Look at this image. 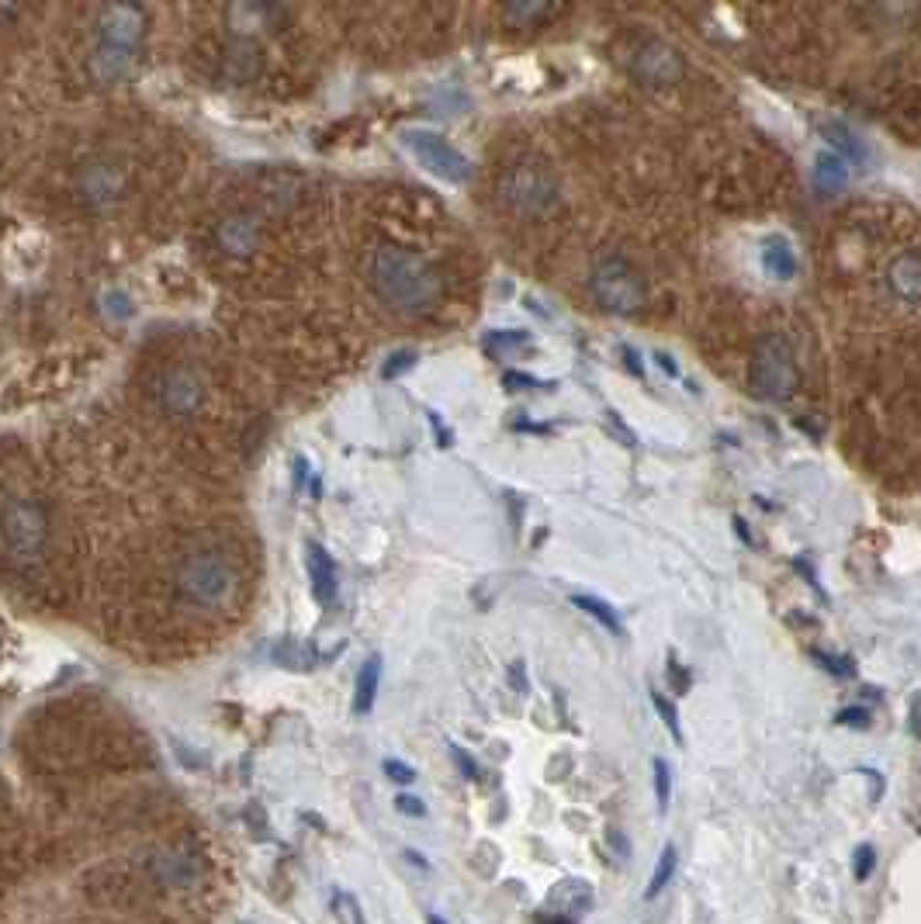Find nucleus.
<instances>
[{"label": "nucleus", "mask_w": 921, "mask_h": 924, "mask_svg": "<svg viewBox=\"0 0 921 924\" xmlns=\"http://www.w3.org/2000/svg\"><path fill=\"white\" fill-rule=\"evenodd\" d=\"M589 294L596 298V305L613 315H634L644 309L648 291L638 270L624 257H603L592 267L589 278Z\"/></svg>", "instance_id": "423d86ee"}, {"label": "nucleus", "mask_w": 921, "mask_h": 924, "mask_svg": "<svg viewBox=\"0 0 921 924\" xmlns=\"http://www.w3.org/2000/svg\"><path fill=\"white\" fill-rule=\"evenodd\" d=\"M810 180H815L818 195H838L849 184V167L846 159L835 149H825L815 156V170H810Z\"/></svg>", "instance_id": "2eb2a0df"}, {"label": "nucleus", "mask_w": 921, "mask_h": 924, "mask_svg": "<svg viewBox=\"0 0 921 924\" xmlns=\"http://www.w3.org/2000/svg\"><path fill=\"white\" fill-rule=\"evenodd\" d=\"M513 686H517V689H527V678H524V665H520V662L513 665Z\"/></svg>", "instance_id": "e433bc0d"}, {"label": "nucleus", "mask_w": 921, "mask_h": 924, "mask_svg": "<svg viewBox=\"0 0 921 924\" xmlns=\"http://www.w3.org/2000/svg\"><path fill=\"white\" fill-rule=\"evenodd\" d=\"M330 907H333V917H337L340 924H364V911H361V904H358L354 893L337 890L333 901H330Z\"/></svg>", "instance_id": "412c9836"}, {"label": "nucleus", "mask_w": 921, "mask_h": 924, "mask_svg": "<svg viewBox=\"0 0 921 924\" xmlns=\"http://www.w3.org/2000/svg\"><path fill=\"white\" fill-rule=\"evenodd\" d=\"M655 797H659V810H669V790H672V772L665 758H655Z\"/></svg>", "instance_id": "5701e85b"}, {"label": "nucleus", "mask_w": 921, "mask_h": 924, "mask_svg": "<svg viewBox=\"0 0 921 924\" xmlns=\"http://www.w3.org/2000/svg\"><path fill=\"white\" fill-rule=\"evenodd\" d=\"M620 353H624V357H628V367H631L634 374H644V371H641V364H638V353H634L631 346H620Z\"/></svg>", "instance_id": "c9c22d12"}, {"label": "nucleus", "mask_w": 921, "mask_h": 924, "mask_svg": "<svg viewBox=\"0 0 921 924\" xmlns=\"http://www.w3.org/2000/svg\"><path fill=\"white\" fill-rule=\"evenodd\" d=\"M825 135H828V139L838 146L835 153L842 156L846 163H849V159H862V146H859V139H856V135H852L842 122H828V125H825Z\"/></svg>", "instance_id": "6ab92c4d"}, {"label": "nucleus", "mask_w": 921, "mask_h": 924, "mask_svg": "<svg viewBox=\"0 0 921 924\" xmlns=\"http://www.w3.org/2000/svg\"><path fill=\"white\" fill-rule=\"evenodd\" d=\"M887 288L901 305L921 309V253H901L887 267Z\"/></svg>", "instance_id": "9d476101"}, {"label": "nucleus", "mask_w": 921, "mask_h": 924, "mask_svg": "<svg viewBox=\"0 0 921 924\" xmlns=\"http://www.w3.org/2000/svg\"><path fill=\"white\" fill-rule=\"evenodd\" d=\"M451 755H454V762H457V769H460V772H465L468 779H478V766L472 762V758H468L465 751H460L457 745H451Z\"/></svg>", "instance_id": "473e14b6"}, {"label": "nucleus", "mask_w": 921, "mask_h": 924, "mask_svg": "<svg viewBox=\"0 0 921 924\" xmlns=\"http://www.w3.org/2000/svg\"><path fill=\"white\" fill-rule=\"evenodd\" d=\"M385 776L392 779V782H399V786H410V782H416V772L405 766V762H399V758H389L385 762Z\"/></svg>", "instance_id": "a878e982"}, {"label": "nucleus", "mask_w": 921, "mask_h": 924, "mask_svg": "<svg viewBox=\"0 0 921 924\" xmlns=\"http://www.w3.org/2000/svg\"><path fill=\"white\" fill-rule=\"evenodd\" d=\"M112 312H115L118 319H125V315H128V309H125V298H122V294H112Z\"/></svg>", "instance_id": "4c0bfd02"}, {"label": "nucleus", "mask_w": 921, "mask_h": 924, "mask_svg": "<svg viewBox=\"0 0 921 924\" xmlns=\"http://www.w3.org/2000/svg\"><path fill=\"white\" fill-rule=\"evenodd\" d=\"M146 39V11L132 4H112L97 14V45L91 56V76L97 84L122 80Z\"/></svg>", "instance_id": "f03ea898"}, {"label": "nucleus", "mask_w": 921, "mask_h": 924, "mask_svg": "<svg viewBox=\"0 0 921 924\" xmlns=\"http://www.w3.org/2000/svg\"><path fill=\"white\" fill-rule=\"evenodd\" d=\"M368 284L377 302L399 315H426L437 309L444 294V278L423 253L385 242L368 260Z\"/></svg>", "instance_id": "f257e3e1"}, {"label": "nucleus", "mask_w": 921, "mask_h": 924, "mask_svg": "<svg viewBox=\"0 0 921 924\" xmlns=\"http://www.w3.org/2000/svg\"><path fill=\"white\" fill-rule=\"evenodd\" d=\"M672 873H675V849H672V845H665V849H662V855H659V862H655V876L648 880V890H644L648 901H655V896L669 886Z\"/></svg>", "instance_id": "aec40b11"}, {"label": "nucleus", "mask_w": 921, "mask_h": 924, "mask_svg": "<svg viewBox=\"0 0 921 924\" xmlns=\"http://www.w3.org/2000/svg\"><path fill=\"white\" fill-rule=\"evenodd\" d=\"M159 398H164V409L174 416H192L198 413V405L205 398L201 382L192 371H174L164 377V388H159Z\"/></svg>", "instance_id": "9b49d317"}, {"label": "nucleus", "mask_w": 921, "mask_h": 924, "mask_svg": "<svg viewBox=\"0 0 921 924\" xmlns=\"http://www.w3.org/2000/svg\"><path fill=\"white\" fill-rule=\"evenodd\" d=\"M499 195L506 205L520 211H548L558 205L561 187L551 170L537 167V163H520V167H509L499 180Z\"/></svg>", "instance_id": "0eeeda50"}, {"label": "nucleus", "mask_w": 921, "mask_h": 924, "mask_svg": "<svg viewBox=\"0 0 921 924\" xmlns=\"http://www.w3.org/2000/svg\"><path fill=\"white\" fill-rule=\"evenodd\" d=\"M405 146H410L423 167L430 174H437L441 180H451V184L472 180V159L465 153H457L444 135L426 132V128H413V132H405Z\"/></svg>", "instance_id": "6e6552de"}, {"label": "nucleus", "mask_w": 921, "mask_h": 924, "mask_svg": "<svg viewBox=\"0 0 921 924\" xmlns=\"http://www.w3.org/2000/svg\"><path fill=\"white\" fill-rule=\"evenodd\" d=\"M377 683H382V658L371 655L354 683V714H371V706L377 699Z\"/></svg>", "instance_id": "dca6fc26"}, {"label": "nucleus", "mask_w": 921, "mask_h": 924, "mask_svg": "<svg viewBox=\"0 0 921 924\" xmlns=\"http://www.w3.org/2000/svg\"><path fill=\"white\" fill-rule=\"evenodd\" d=\"M395 807L405 813V818H426V803H423V800H416V797H399V800H395Z\"/></svg>", "instance_id": "7c9ffc66"}, {"label": "nucleus", "mask_w": 921, "mask_h": 924, "mask_svg": "<svg viewBox=\"0 0 921 924\" xmlns=\"http://www.w3.org/2000/svg\"><path fill=\"white\" fill-rule=\"evenodd\" d=\"M815 658H818L831 675H852V662H849V658H831V655H825V651H815Z\"/></svg>", "instance_id": "c756f323"}, {"label": "nucleus", "mask_w": 921, "mask_h": 924, "mask_svg": "<svg viewBox=\"0 0 921 924\" xmlns=\"http://www.w3.org/2000/svg\"><path fill=\"white\" fill-rule=\"evenodd\" d=\"M572 603L582 610V613H589L592 620H600L603 627L610 631V634H617V637H624V623H620V616H617V610L610 606V603H603L600 595H586V592H579V595H572Z\"/></svg>", "instance_id": "a211bd4d"}, {"label": "nucleus", "mask_w": 921, "mask_h": 924, "mask_svg": "<svg viewBox=\"0 0 921 924\" xmlns=\"http://www.w3.org/2000/svg\"><path fill=\"white\" fill-rule=\"evenodd\" d=\"M800 382L794 346L783 333H766L755 340L752 353V388L769 402H787Z\"/></svg>", "instance_id": "39448f33"}, {"label": "nucleus", "mask_w": 921, "mask_h": 924, "mask_svg": "<svg viewBox=\"0 0 921 924\" xmlns=\"http://www.w3.org/2000/svg\"><path fill=\"white\" fill-rule=\"evenodd\" d=\"M426 921H430V924H444V917H437V914H430Z\"/></svg>", "instance_id": "ea45409f"}, {"label": "nucleus", "mask_w": 921, "mask_h": 924, "mask_svg": "<svg viewBox=\"0 0 921 924\" xmlns=\"http://www.w3.org/2000/svg\"><path fill=\"white\" fill-rule=\"evenodd\" d=\"M652 703H655L659 717L665 720V727H669V730L675 734V738H683V734H680V714H675V706H672V703H669V699H665V696H662L659 689H652Z\"/></svg>", "instance_id": "393cba45"}, {"label": "nucleus", "mask_w": 921, "mask_h": 924, "mask_svg": "<svg viewBox=\"0 0 921 924\" xmlns=\"http://www.w3.org/2000/svg\"><path fill=\"white\" fill-rule=\"evenodd\" d=\"M306 561H309V579H312L315 600H319L322 606H330V603L337 600V564H333V558L312 540Z\"/></svg>", "instance_id": "4468645a"}, {"label": "nucleus", "mask_w": 921, "mask_h": 924, "mask_svg": "<svg viewBox=\"0 0 921 924\" xmlns=\"http://www.w3.org/2000/svg\"><path fill=\"white\" fill-rule=\"evenodd\" d=\"M655 361H659V367H662L665 374H680V367H675V361L669 357V353H655Z\"/></svg>", "instance_id": "72a5a7b5"}, {"label": "nucleus", "mask_w": 921, "mask_h": 924, "mask_svg": "<svg viewBox=\"0 0 921 924\" xmlns=\"http://www.w3.org/2000/svg\"><path fill=\"white\" fill-rule=\"evenodd\" d=\"M489 346H503V350H513V346H527V333H520V330H509V333H493V336H489Z\"/></svg>", "instance_id": "c85d7f7f"}, {"label": "nucleus", "mask_w": 921, "mask_h": 924, "mask_svg": "<svg viewBox=\"0 0 921 924\" xmlns=\"http://www.w3.org/2000/svg\"><path fill=\"white\" fill-rule=\"evenodd\" d=\"M503 382L509 385V388H540V382L537 377H530V374H520V371H506V377Z\"/></svg>", "instance_id": "2f4dec72"}, {"label": "nucleus", "mask_w": 921, "mask_h": 924, "mask_svg": "<svg viewBox=\"0 0 921 924\" xmlns=\"http://www.w3.org/2000/svg\"><path fill=\"white\" fill-rule=\"evenodd\" d=\"M413 364H416V353L413 350H399V353H392L389 364L382 367V377H385V382H392V377H399L402 371H410Z\"/></svg>", "instance_id": "b1692460"}, {"label": "nucleus", "mask_w": 921, "mask_h": 924, "mask_svg": "<svg viewBox=\"0 0 921 924\" xmlns=\"http://www.w3.org/2000/svg\"><path fill=\"white\" fill-rule=\"evenodd\" d=\"M873 865H877V852H873L870 845H859V849H856V880L870 876Z\"/></svg>", "instance_id": "bb28decb"}, {"label": "nucleus", "mask_w": 921, "mask_h": 924, "mask_svg": "<svg viewBox=\"0 0 921 924\" xmlns=\"http://www.w3.org/2000/svg\"><path fill=\"white\" fill-rule=\"evenodd\" d=\"M52 520L49 509L32 496H14L0 509V543L14 564H39L49 551Z\"/></svg>", "instance_id": "20e7f679"}, {"label": "nucleus", "mask_w": 921, "mask_h": 924, "mask_svg": "<svg viewBox=\"0 0 921 924\" xmlns=\"http://www.w3.org/2000/svg\"><path fill=\"white\" fill-rule=\"evenodd\" d=\"M911 730L921 738V699H914V706H911Z\"/></svg>", "instance_id": "f704fd0d"}, {"label": "nucleus", "mask_w": 921, "mask_h": 924, "mask_svg": "<svg viewBox=\"0 0 921 924\" xmlns=\"http://www.w3.org/2000/svg\"><path fill=\"white\" fill-rule=\"evenodd\" d=\"M177 595L195 610H223L239 592V568L229 554L205 548L187 554L177 568Z\"/></svg>", "instance_id": "7ed1b4c3"}, {"label": "nucleus", "mask_w": 921, "mask_h": 924, "mask_svg": "<svg viewBox=\"0 0 921 924\" xmlns=\"http://www.w3.org/2000/svg\"><path fill=\"white\" fill-rule=\"evenodd\" d=\"M634 76L644 80V84H652V87H669L675 84V80L683 76L686 63L680 56V49H672L669 42H644V49L634 56Z\"/></svg>", "instance_id": "1a4fd4ad"}, {"label": "nucleus", "mask_w": 921, "mask_h": 924, "mask_svg": "<svg viewBox=\"0 0 921 924\" xmlns=\"http://www.w3.org/2000/svg\"><path fill=\"white\" fill-rule=\"evenodd\" d=\"M545 924H572V921H568V917H548Z\"/></svg>", "instance_id": "58836bf2"}, {"label": "nucleus", "mask_w": 921, "mask_h": 924, "mask_svg": "<svg viewBox=\"0 0 921 924\" xmlns=\"http://www.w3.org/2000/svg\"><path fill=\"white\" fill-rule=\"evenodd\" d=\"M558 14L555 4H530V0H520V4H506V18L509 21H520V24H537V21H545Z\"/></svg>", "instance_id": "4be33fe9"}, {"label": "nucleus", "mask_w": 921, "mask_h": 924, "mask_svg": "<svg viewBox=\"0 0 921 924\" xmlns=\"http://www.w3.org/2000/svg\"><path fill=\"white\" fill-rule=\"evenodd\" d=\"M257 242H260V222L253 215H232V219L219 226V247L229 257H250L257 250Z\"/></svg>", "instance_id": "ddd939ff"}, {"label": "nucleus", "mask_w": 921, "mask_h": 924, "mask_svg": "<svg viewBox=\"0 0 921 924\" xmlns=\"http://www.w3.org/2000/svg\"><path fill=\"white\" fill-rule=\"evenodd\" d=\"M835 720L842 724V727H866V724H870V714H866L862 706H849V710H838Z\"/></svg>", "instance_id": "cd10ccee"}, {"label": "nucleus", "mask_w": 921, "mask_h": 924, "mask_svg": "<svg viewBox=\"0 0 921 924\" xmlns=\"http://www.w3.org/2000/svg\"><path fill=\"white\" fill-rule=\"evenodd\" d=\"M763 267H766L769 278L790 281L797 274V257L790 250V242L787 239H769L766 247H763Z\"/></svg>", "instance_id": "f3484780"}, {"label": "nucleus", "mask_w": 921, "mask_h": 924, "mask_svg": "<svg viewBox=\"0 0 921 924\" xmlns=\"http://www.w3.org/2000/svg\"><path fill=\"white\" fill-rule=\"evenodd\" d=\"M80 191L91 205H112L125 191V177L115 163H91L80 177Z\"/></svg>", "instance_id": "f8f14e48"}]
</instances>
